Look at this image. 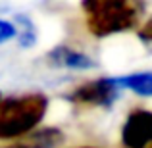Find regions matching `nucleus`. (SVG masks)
<instances>
[{
  "label": "nucleus",
  "mask_w": 152,
  "mask_h": 148,
  "mask_svg": "<svg viewBox=\"0 0 152 148\" xmlns=\"http://www.w3.org/2000/svg\"><path fill=\"white\" fill-rule=\"evenodd\" d=\"M15 21H18V42L23 46V48H29V46L35 44L37 41V31H35V25L27 15H15Z\"/></svg>",
  "instance_id": "6e6552de"
},
{
  "label": "nucleus",
  "mask_w": 152,
  "mask_h": 148,
  "mask_svg": "<svg viewBox=\"0 0 152 148\" xmlns=\"http://www.w3.org/2000/svg\"><path fill=\"white\" fill-rule=\"evenodd\" d=\"M137 35H139V39H141L145 44H152V17L146 19V21L139 27Z\"/></svg>",
  "instance_id": "9d476101"
},
{
  "label": "nucleus",
  "mask_w": 152,
  "mask_h": 148,
  "mask_svg": "<svg viewBox=\"0 0 152 148\" xmlns=\"http://www.w3.org/2000/svg\"><path fill=\"white\" fill-rule=\"evenodd\" d=\"M85 23L91 35L106 39L135 29L145 12V4L137 0H87L81 4Z\"/></svg>",
  "instance_id": "f257e3e1"
},
{
  "label": "nucleus",
  "mask_w": 152,
  "mask_h": 148,
  "mask_svg": "<svg viewBox=\"0 0 152 148\" xmlns=\"http://www.w3.org/2000/svg\"><path fill=\"white\" fill-rule=\"evenodd\" d=\"M114 81L121 90H131L145 98L152 96V71H135V73L119 75V77H114Z\"/></svg>",
  "instance_id": "0eeeda50"
},
{
  "label": "nucleus",
  "mask_w": 152,
  "mask_h": 148,
  "mask_svg": "<svg viewBox=\"0 0 152 148\" xmlns=\"http://www.w3.org/2000/svg\"><path fill=\"white\" fill-rule=\"evenodd\" d=\"M119 93H121V89L115 85L114 77H100V79H93V81H87L83 85L75 87L66 96V100L75 104V106L112 108L114 102L118 100Z\"/></svg>",
  "instance_id": "7ed1b4c3"
},
{
  "label": "nucleus",
  "mask_w": 152,
  "mask_h": 148,
  "mask_svg": "<svg viewBox=\"0 0 152 148\" xmlns=\"http://www.w3.org/2000/svg\"><path fill=\"white\" fill-rule=\"evenodd\" d=\"M14 37H18V27H15L14 23L6 21V19H0V44H2V42H8Z\"/></svg>",
  "instance_id": "1a4fd4ad"
},
{
  "label": "nucleus",
  "mask_w": 152,
  "mask_h": 148,
  "mask_svg": "<svg viewBox=\"0 0 152 148\" xmlns=\"http://www.w3.org/2000/svg\"><path fill=\"white\" fill-rule=\"evenodd\" d=\"M62 141H64V133L60 129L45 127V129H37L35 133L15 141L14 144L6 148H56Z\"/></svg>",
  "instance_id": "423d86ee"
},
{
  "label": "nucleus",
  "mask_w": 152,
  "mask_h": 148,
  "mask_svg": "<svg viewBox=\"0 0 152 148\" xmlns=\"http://www.w3.org/2000/svg\"><path fill=\"white\" fill-rule=\"evenodd\" d=\"M121 144L125 148L152 146V112L137 108L125 117L121 127Z\"/></svg>",
  "instance_id": "20e7f679"
},
{
  "label": "nucleus",
  "mask_w": 152,
  "mask_h": 148,
  "mask_svg": "<svg viewBox=\"0 0 152 148\" xmlns=\"http://www.w3.org/2000/svg\"><path fill=\"white\" fill-rule=\"evenodd\" d=\"M148 148H152V146H148Z\"/></svg>",
  "instance_id": "f8f14e48"
},
{
  "label": "nucleus",
  "mask_w": 152,
  "mask_h": 148,
  "mask_svg": "<svg viewBox=\"0 0 152 148\" xmlns=\"http://www.w3.org/2000/svg\"><path fill=\"white\" fill-rule=\"evenodd\" d=\"M48 112L42 93L0 96V141H19L35 133Z\"/></svg>",
  "instance_id": "f03ea898"
},
{
  "label": "nucleus",
  "mask_w": 152,
  "mask_h": 148,
  "mask_svg": "<svg viewBox=\"0 0 152 148\" xmlns=\"http://www.w3.org/2000/svg\"><path fill=\"white\" fill-rule=\"evenodd\" d=\"M50 66L54 67H67V69H79V71H87V69H94L96 62L85 52H79L67 44H60L56 48H52L46 56Z\"/></svg>",
  "instance_id": "39448f33"
},
{
  "label": "nucleus",
  "mask_w": 152,
  "mask_h": 148,
  "mask_svg": "<svg viewBox=\"0 0 152 148\" xmlns=\"http://www.w3.org/2000/svg\"><path fill=\"white\" fill-rule=\"evenodd\" d=\"M77 148H96V146H77Z\"/></svg>",
  "instance_id": "9b49d317"
}]
</instances>
